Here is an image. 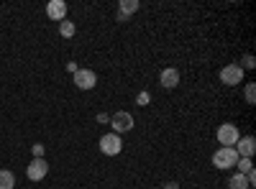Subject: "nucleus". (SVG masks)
Masks as SVG:
<instances>
[{
    "mask_svg": "<svg viewBox=\"0 0 256 189\" xmlns=\"http://www.w3.org/2000/svg\"><path fill=\"white\" fill-rule=\"evenodd\" d=\"M236 161H238L236 149H226V146H220V149L212 154V166H216V169H220V172L233 169V166H236Z\"/></svg>",
    "mask_w": 256,
    "mask_h": 189,
    "instance_id": "1",
    "label": "nucleus"
},
{
    "mask_svg": "<svg viewBox=\"0 0 256 189\" xmlns=\"http://www.w3.org/2000/svg\"><path fill=\"white\" fill-rule=\"evenodd\" d=\"M98 146H100V151H102L105 156H118V154L123 151V141H120L118 133H105V136L98 141Z\"/></svg>",
    "mask_w": 256,
    "mask_h": 189,
    "instance_id": "2",
    "label": "nucleus"
},
{
    "mask_svg": "<svg viewBox=\"0 0 256 189\" xmlns=\"http://www.w3.org/2000/svg\"><path fill=\"white\" fill-rule=\"evenodd\" d=\"M238 138H241V133H238V128L233 123H223L220 128H218V143L226 146V149H233Z\"/></svg>",
    "mask_w": 256,
    "mask_h": 189,
    "instance_id": "3",
    "label": "nucleus"
},
{
    "mask_svg": "<svg viewBox=\"0 0 256 189\" xmlns=\"http://www.w3.org/2000/svg\"><path fill=\"white\" fill-rule=\"evenodd\" d=\"M220 82L223 85H228V87H236V85H241L244 82V69L238 67V64H226L223 69H220Z\"/></svg>",
    "mask_w": 256,
    "mask_h": 189,
    "instance_id": "4",
    "label": "nucleus"
},
{
    "mask_svg": "<svg viewBox=\"0 0 256 189\" xmlns=\"http://www.w3.org/2000/svg\"><path fill=\"white\" fill-rule=\"evenodd\" d=\"M110 125H113V133H128L134 128V115L128 110H118L116 115H110Z\"/></svg>",
    "mask_w": 256,
    "mask_h": 189,
    "instance_id": "5",
    "label": "nucleus"
},
{
    "mask_svg": "<svg viewBox=\"0 0 256 189\" xmlns=\"http://www.w3.org/2000/svg\"><path fill=\"white\" fill-rule=\"evenodd\" d=\"M74 85H77V90H92L95 85H98V74L92 72V69H77L74 72Z\"/></svg>",
    "mask_w": 256,
    "mask_h": 189,
    "instance_id": "6",
    "label": "nucleus"
},
{
    "mask_svg": "<svg viewBox=\"0 0 256 189\" xmlns=\"http://www.w3.org/2000/svg\"><path fill=\"white\" fill-rule=\"evenodd\" d=\"M49 174V164L44 161V159H34L31 164H28V169H26V177L31 179V182H41Z\"/></svg>",
    "mask_w": 256,
    "mask_h": 189,
    "instance_id": "7",
    "label": "nucleus"
},
{
    "mask_svg": "<svg viewBox=\"0 0 256 189\" xmlns=\"http://www.w3.org/2000/svg\"><path fill=\"white\" fill-rule=\"evenodd\" d=\"M236 154H238V159H251L254 156V151H256V141H254V136H244V138H238L236 141Z\"/></svg>",
    "mask_w": 256,
    "mask_h": 189,
    "instance_id": "8",
    "label": "nucleus"
},
{
    "mask_svg": "<svg viewBox=\"0 0 256 189\" xmlns=\"http://www.w3.org/2000/svg\"><path fill=\"white\" fill-rule=\"evenodd\" d=\"M159 82H162V87H166V90H174V87L180 85V69H174V67H166V69L162 72Z\"/></svg>",
    "mask_w": 256,
    "mask_h": 189,
    "instance_id": "9",
    "label": "nucleus"
},
{
    "mask_svg": "<svg viewBox=\"0 0 256 189\" xmlns=\"http://www.w3.org/2000/svg\"><path fill=\"white\" fill-rule=\"evenodd\" d=\"M138 10V0H120V3H118V20H120V23H126V20H128V15H131V13H136Z\"/></svg>",
    "mask_w": 256,
    "mask_h": 189,
    "instance_id": "10",
    "label": "nucleus"
},
{
    "mask_svg": "<svg viewBox=\"0 0 256 189\" xmlns=\"http://www.w3.org/2000/svg\"><path fill=\"white\" fill-rule=\"evenodd\" d=\"M46 15L52 20H64V15H67V3H64V0H52L46 5Z\"/></svg>",
    "mask_w": 256,
    "mask_h": 189,
    "instance_id": "11",
    "label": "nucleus"
},
{
    "mask_svg": "<svg viewBox=\"0 0 256 189\" xmlns=\"http://www.w3.org/2000/svg\"><path fill=\"white\" fill-rule=\"evenodd\" d=\"M228 187H230V189H248L251 184H248L246 174H238V172H236V174H233V177L228 179Z\"/></svg>",
    "mask_w": 256,
    "mask_h": 189,
    "instance_id": "12",
    "label": "nucleus"
},
{
    "mask_svg": "<svg viewBox=\"0 0 256 189\" xmlns=\"http://www.w3.org/2000/svg\"><path fill=\"white\" fill-rule=\"evenodd\" d=\"M0 189H16V177L8 169H0Z\"/></svg>",
    "mask_w": 256,
    "mask_h": 189,
    "instance_id": "13",
    "label": "nucleus"
},
{
    "mask_svg": "<svg viewBox=\"0 0 256 189\" xmlns=\"http://www.w3.org/2000/svg\"><path fill=\"white\" fill-rule=\"evenodd\" d=\"M59 33L64 38H72L74 36V23H72V20H62V23H59Z\"/></svg>",
    "mask_w": 256,
    "mask_h": 189,
    "instance_id": "14",
    "label": "nucleus"
},
{
    "mask_svg": "<svg viewBox=\"0 0 256 189\" xmlns=\"http://www.w3.org/2000/svg\"><path fill=\"white\" fill-rule=\"evenodd\" d=\"M236 169H238V174H248L254 169V164H251V159H238L236 161Z\"/></svg>",
    "mask_w": 256,
    "mask_h": 189,
    "instance_id": "15",
    "label": "nucleus"
},
{
    "mask_svg": "<svg viewBox=\"0 0 256 189\" xmlns=\"http://www.w3.org/2000/svg\"><path fill=\"white\" fill-rule=\"evenodd\" d=\"M244 95H246V102H248V105H256V87L251 85V82H248V85H246Z\"/></svg>",
    "mask_w": 256,
    "mask_h": 189,
    "instance_id": "16",
    "label": "nucleus"
},
{
    "mask_svg": "<svg viewBox=\"0 0 256 189\" xmlns=\"http://www.w3.org/2000/svg\"><path fill=\"white\" fill-rule=\"evenodd\" d=\"M238 67L246 72V69H254V67H256V61H254V56H251V54H246V56H244V64H238Z\"/></svg>",
    "mask_w": 256,
    "mask_h": 189,
    "instance_id": "17",
    "label": "nucleus"
},
{
    "mask_svg": "<svg viewBox=\"0 0 256 189\" xmlns=\"http://www.w3.org/2000/svg\"><path fill=\"white\" fill-rule=\"evenodd\" d=\"M31 154H34V159H44V146L34 143V146H31Z\"/></svg>",
    "mask_w": 256,
    "mask_h": 189,
    "instance_id": "18",
    "label": "nucleus"
},
{
    "mask_svg": "<svg viewBox=\"0 0 256 189\" xmlns=\"http://www.w3.org/2000/svg\"><path fill=\"white\" fill-rule=\"evenodd\" d=\"M138 105H148V92H141L138 95Z\"/></svg>",
    "mask_w": 256,
    "mask_h": 189,
    "instance_id": "19",
    "label": "nucleus"
},
{
    "mask_svg": "<svg viewBox=\"0 0 256 189\" xmlns=\"http://www.w3.org/2000/svg\"><path fill=\"white\" fill-rule=\"evenodd\" d=\"M162 189H180V184H177V182H166Z\"/></svg>",
    "mask_w": 256,
    "mask_h": 189,
    "instance_id": "20",
    "label": "nucleus"
},
{
    "mask_svg": "<svg viewBox=\"0 0 256 189\" xmlns=\"http://www.w3.org/2000/svg\"><path fill=\"white\" fill-rule=\"evenodd\" d=\"M108 120H110V118L105 115V113H100V115H98V123H108Z\"/></svg>",
    "mask_w": 256,
    "mask_h": 189,
    "instance_id": "21",
    "label": "nucleus"
},
{
    "mask_svg": "<svg viewBox=\"0 0 256 189\" xmlns=\"http://www.w3.org/2000/svg\"><path fill=\"white\" fill-rule=\"evenodd\" d=\"M248 189H254V187H248Z\"/></svg>",
    "mask_w": 256,
    "mask_h": 189,
    "instance_id": "22",
    "label": "nucleus"
}]
</instances>
